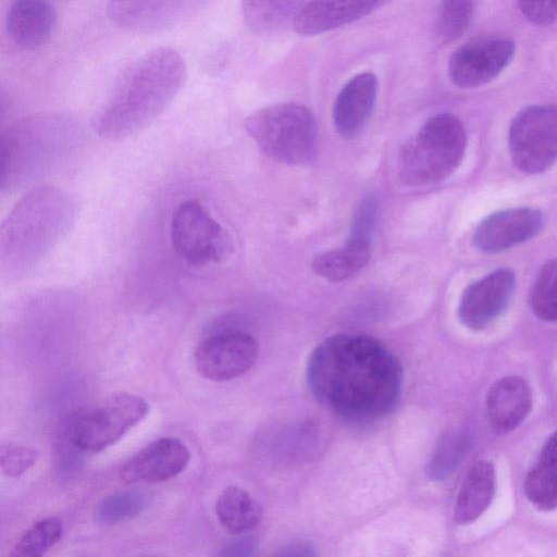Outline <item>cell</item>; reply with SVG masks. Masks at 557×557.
Instances as JSON below:
<instances>
[{
    "mask_svg": "<svg viewBox=\"0 0 557 557\" xmlns=\"http://www.w3.org/2000/svg\"><path fill=\"white\" fill-rule=\"evenodd\" d=\"M306 377L324 407L356 423L388 416L400 399L404 382L400 362L382 343L348 333L332 335L314 348Z\"/></svg>",
    "mask_w": 557,
    "mask_h": 557,
    "instance_id": "obj_1",
    "label": "cell"
},
{
    "mask_svg": "<svg viewBox=\"0 0 557 557\" xmlns=\"http://www.w3.org/2000/svg\"><path fill=\"white\" fill-rule=\"evenodd\" d=\"M186 78V64L177 51L150 50L122 72L92 119L94 131L109 140L139 132L169 107Z\"/></svg>",
    "mask_w": 557,
    "mask_h": 557,
    "instance_id": "obj_2",
    "label": "cell"
},
{
    "mask_svg": "<svg viewBox=\"0 0 557 557\" xmlns=\"http://www.w3.org/2000/svg\"><path fill=\"white\" fill-rule=\"evenodd\" d=\"M54 188L29 193L8 218L1 234V256L17 270L42 258L71 220V201Z\"/></svg>",
    "mask_w": 557,
    "mask_h": 557,
    "instance_id": "obj_3",
    "label": "cell"
},
{
    "mask_svg": "<svg viewBox=\"0 0 557 557\" xmlns=\"http://www.w3.org/2000/svg\"><path fill=\"white\" fill-rule=\"evenodd\" d=\"M467 145L460 120L450 113L430 117L400 149L397 159L399 181L410 187L437 183L460 164Z\"/></svg>",
    "mask_w": 557,
    "mask_h": 557,
    "instance_id": "obj_4",
    "label": "cell"
},
{
    "mask_svg": "<svg viewBox=\"0 0 557 557\" xmlns=\"http://www.w3.org/2000/svg\"><path fill=\"white\" fill-rule=\"evenodd\" d=\"M257 146L270 158L286 164L310 162L317 152V123L300 104L284 103L260 109L244 122Z\"/></svg>",
    "mask_w": 557,
    "mask_h": 557,
    "instance_id": "obj_5",
    "label": "cell"
},
{
    "mask_svg": "<svg viewBox=\"0 0 557 557\" xmlns=\"http://www.w3.org/2000/svg\"><path fill=\"white\" fill-rule=\"evenodd\" d=\"M71 127V119L60 114L34 115L11 125L1 136L2 186L45 172Z\"/></svg>",
    "mask_w": 557,
    "mask_h": 557,
    "instance_id": "obj_6",
    "label": "cell"
},
{
    "mask_svg": "<svg viewBox=\"0 0 557 557\" xmlns=\"http://www.w3.org/2000/svg\"><path fill=\"white\" fill-rule=\"evenodd\" d=\"M170 238L177 257L193 268L218 264L233 248L227 230L196 199L185 200L175 208Z\"/></svg>",
    "mask_w": 557,
    "mask_h": 557,
    "instance_id": "obj_7",
    "label": "cell"
},
{
    "mask_svg": "<svg viewBox=\"0 0 557 557\" xmlns=\"http://www.w3.org/2000/svg\"><path fill=\"white\" fill-rule=\"evenodd\" d=\"M148 411L141 397L114 394L77 413L66 428V436L81 451L99 453L120 441Z\"/></svg>",
    "mask_w": 557,
    "mask_h": 557,
    "instance_id": "obj_8",
    "label": "cell"
},
{
    "mask_svg": "<svg viewBox=\"0 0 557 557\" xmlns=\"http://www.w3.org/2000/svg\"><path fill=\"white\" fill-rule=\"evenodd\" d=\"M509 151L515 165L524 173L549 169L557 161V104L520 111L510 124Z\"/></svg>",
    "mask_w": 557,
    "mask_h": 557,
    "instance_id": "obj_9",
    "label": "cell"
},
{
    "mask_svg": "<svg viewBox=\"0 0 557 557\" xmlns=\"http://www.w3.org/2000/svg\"><path fill=\"white\" fill-rule=\"evenodd\" d=\"M211 0H110L112 24L131 34H158L172 29L203 10Z\"/></svg>",
    "mask_w": 557,
    "mask_h": 557,
    "instance_id": "obj_10",
    "label": "cell"
},
{
    "mask_svg": "<svg viewBox=\"0 0 557 557\" xmlns=\"http://www.w3.org/2000/svg\"><path fill=\"white\" fill-rule=\"evenodd\" d=\"M258 342L243 331L212 334L199 343L195 363L201 376L214 382L230 381L246 373L258 357Z\"/></svg>",
    "mask_w": 557,
    "mask_h": 557,
    "instance_id": "obj_11",
    "label": "cell"
},
{
    "mask_svg": "<svg viewBox=\"0 0 557 557\" xmlns=\"http://www.w3.org/2000/svg\"><path fill=\"white\" fill-rule=\"evenodd\" d=\"M515 44L505 37H488L467 42L454 51L448 75L459 88H474L497 77L512 61Z\"/></svg>",
    "mask_w": 557,
    "mask_h": 557,
    "instance_id": "obj_12",
    "label": "cell"
},
{
    "mask_svg": "<svg viewBox=\"0 0 557 557\" xmlns=\"http://www.w3.org/2000/svg\"><path fill=\"white\" fill-rule=\"evenodd\" d=\"M515 283L511 270L499 269L469 285L459 302L460 322L471 330L490 325L508 306Z\"/></svg>",
    "mask_w": 557,
    "mask_h": 557,
    "instance_id": "obj_13",
    "label": "cell"
},
{
    "mask_svg": "<svg viewBox=\"0 0 557 557\" xmlns=\"http://www.w3.org/2000/svg\"><path fill=\"white\" fill-rule=\"evenodd\" d=\"M190 451L178 438H159L134 457L120 470L125 483H159L182 473L188 466Z\"/></svg>",
    "mask_w": 557,
    "mask_h": 557,
    "instance_id": "obj_14",
    "label": "cell"
},
{
    "mask_svg": "<svg viewBox=\"0 0 557 557\" xmlns=\"http://www.w3.org/2000/svg\"><path fill=\"white\" fill-rule=\"evenodd\" d=\"M543 223V214L533 208L503 210L481 221L474 231L473 242L484 252H499L534 237Z\"/></svg>",
    "mask_w": 557,
    "mask_h": 557,
    "instance_id": "obj_15",
    "label": "cell"
},
{
    "mask_svg": "<svg viewBox=\"0 0 557 557\" xmlns=\"http://www.w3.org/2000/svg\"><path fill=\"white\" fill-rule=\"evenodd\" d=\"M532 408V391L519 375L496 381L485 397V417L494 433L506 434L517 429Z\"/></svg>",
    "mask_w": 557,
    "mask_h": 557,
    "instance_id": "obj_16",
    "label": "cell"
},
{
    "mask_svg": "<svg viewBox=\"0 0 557 557\" xmlns=\"http://www.w3.org/2000/svg\"><path fill=\"white\" fill-rule=\"evenodd\" d=\"M389 0H311L293 22L302 36L322 34L358 21L382 8Z\"/></svg>",
    "mask_w": 557,
    "mask_h": 557,
    "instance_id": "obj_17",
    "label": "cell"
},
{
    "mask_svg": "<svg viewBox=\"0 0 557 557\" xmlns=\"http://www.w3.org/2000/svg\"><path fill=\"white\" fill-rule=\"evenodd\" d=\"M377 78L371 72L352 76L339 90L333 106V123L339 135L354 137L368 123L376 100Z\"/></svg>",
    "mask_w": 557,
    "mask_h": 557,
    "instance_id": "obj_18",
    "label": "cell"
},
{
    "mask_svg": "<svg viewBox=\"0 0 557 557\" xmlns=\"http://www.w3.org/2000/svg\"><path fill=\"white\" fill-rule=\"evenodd\" d=\"M57 12L48 0H14L7 16V30L20 47L34 49L50 38Z\"/></svg>",
    "mask_w": 557,
    "mask_h": 557,
    "instance_id": "obj_19",
    "label": "cell"
},
{
    "mask_svg": "<svg viewBox=\"0 0 557 557\" xmlns=\"http://www.w3.org/2000/svg\"><path fill=\"white\" fill-rule=\"evenodd\" d=\"M496 490V475L492 462L476 461L468 471L454 508L456 523L466 525L478 520L492 503Z\"/></svg>",
    "mask_w": 557,
    "mask_h": 557,
    "instance_id": "obj_20",
    "label": "cell"
},
{
    "mask_svg": "<svg viewBox=\"0 0 557 557\" xmlns=\"http://www.w3.org/2000/svg\"><path fill=\"white\" fill-rule=\"evenodd\" d=\"M523 490L536 509L552 511L557 508V430L548 437L529 469Z\"/></svg>",
    "mask_w": 557,
    "mask_h": 557,
    "instance_id": "obj_21",
    "label": "cell"
},
{
    "mask_svg": "<svg viewBox=\"0 0 557 557\" xmlns=\"http://www.w3.org/2000/svg\"><path fill=\"white\" fill-rule=\"evenodd\" d=\"M369 260L370 243L348 238L344 247L317 256L311 267L321 277L342 282L362 270Z\"/></svg>",
    "mask_w": 557,
    "mask_h": 557,
    "instance_id": "obj_22",
    "label": "cell"
},
{
    "mask_svg": "<svg viewBox=\"0 0 557 557\" xmlns=\"http://www.w3.org/2000/svg\"><path fill=\"white\" fill-rule=\"evenodd\" d=\"M311 0H242L246 24L258 34L275 33L294 22Z\"/></svg>",
    "mask_w": 557,
    "mask_h": 557,
    "instance_id": "obj_23",
    "label": "cell"
},
{
    "mask_svg": "<svg viewBox=\"0 0 557 557\" xmlns=\"http://www.w3.org/2000/svg\"><path fill=\"white\" fill-rule=\"evenodd\" d=\"M215 513L221 525L231 534L250 531L260 522V505L245 490L228 486L219 496Z\"/></svg>",
    "mask_w": 557,
    "mask_h": 557,
    "instance_id": "obj_24",
    "label": "cell"
},
{
    "mask_svg": "<svg viewBox=\"0 0 557 557\" xmlns=\"http://www.w3.org/2000/svg\"><path fill=\"white\" fill-rule=\"evenodd\" d=\"M151 496L139 490H127L104 497L95 511L102 524H116L139 516L150 504Z\"/></svg>",
    "mask_w": 557,
    "mask_h": 557,
    "instance_id": "obj_25",
    "label": "cell"
},
{
    "mask_svg": "<svg viewBox=\"0 0 557 557\" xmlns=\"http://www.w3.org/2000/svg\"><path fill=\"white\" fill-rule=\"evenodd\" d=\"M63 533V523L57 517L35 522L15 543L11 557H39L54 546Z\"/></svg>",
    "mask_w": 557,
    "mask_h": 557,
    "instance_id": "obj_26",
    "label": "cell"
},
{
    "mask_svg": "<svg viewBox=\"0 0 557 557\" xmlns=\"http://www.w3.org/2000/svg\"><path fill=\"white\" fill-rule=\"evenodd\" d=\"M473 14V0H441L435 23V38L440 45L458 39L468 28Z\"/></svg>",
    "mask_w": 557,
    "mask_h": 557,
    "instance_id": "obj_27",
    "label": "cell"
},
{
    "mask_svg": "<svg viewBox=\"0 0 557 557\" xmlns=\"http://www.w3.org/2000/svg\"><path fill=\"white\" fill-rule=\"evenodd\" d=\"M530 306L539 319L557 321V259L542 267L530 293Z\"/></svg>",
    "mask_w": 557,
    "mask_h": 557,
    "instance_id": "obj_28",
    "label": "cell"
},
{
    "mask_svg": "<svg viewBox=\"0 0 557 557\" xmlns=\"http://www.w3.org/2000/svg\"><path fill=\"white\" fill-rule=\"evenodd\" d=\"M468 445L469 438L465 432L447 433L437 445L430 461V475L435 480L446 478L462 460Z\"/></svg>",
    "mask_w": 557,
    "mask_h": 557,
    "instance_id": "obj_29",
    "label": "cell"
},
{
    "mask_svg": "<svg viewBox=\"0 0 557 557\" xmlns=\"http://www.w3.org/2000/svg\"><path fill=\"white\" fill-rule=\"evenodd\" d=\"M38 459V453L20 444H2L0 448V468L2 473L16 479L30 469Z\"/></svg>",
    "mask_w": 557,
    "mask_h": 557,
    "instance_id": "obj_30",
    "label": "cell"
},
{
    "mask_svg": "<svg viewBox=\"0 0 557 557\" xmlns=\"http://www.w3.org/2000/svg\"><path fill=\"white\" fill-rule=\"evenodd\" d=\"M520 12L535 25L550 26L557 21V0H516Z\"/></svg>",
    "mask_w": 557,
    "mask_h": 557,
    "instance_id": "obj_31",
    "label": "cell"
},
{
    "mask_svg": "<svg viewBox=\"0 0 557 557\" xmlns=\"http://www.w3.org/2000/svg\"><path fill=\"white\" fill-rule=\"evenodd\" d=\"M376 214V205L368 198L359 206L352 223L349 239L370 243Z\"/></svg>",
    "mask_w": 557,
    "mask_h": 557,
    "instance_id": "obj_32",
    "label": "cell"
},
{
    "mask_svg": "<svg viewBox=\"0 0 557 557\" xmlns=\"http://www.w3.org/2000/svg\"><path fill=\"white\" fill-rule=\"evenodd\" d=\"M255 543L251 539H240L226 544L220 552L221 556H247L251 555Z\"/></svg>",
    "mask_w": 557,
    "mask_h": 557,
    "instance_id": "obj_33",
    "label": "cell"
},
{
    "mask_svg": "<svg viewBox=\"0 0 557 557\" xmlns=\"http://www.w3.org/2000/svg\"><path fill=\"white\" fill-rule=\"evenodd\" d=\"M286 552H282V555H313L314 553L310 552L309 545L293 544L288 548H285Z\"/></svg>",
    "mask_w": 557,
    "mask_h": 557,
    "instance_id": "obj_34",
    "label": "cell"
}]
</instances>
